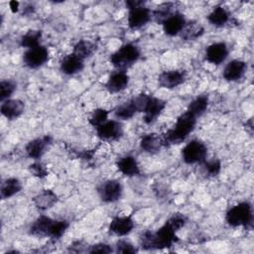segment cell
<instances>
[{
  "mask_svg": "<svg viewBox=\"0 0 254 254\" xmlns=\"http://www.w3.org/2000/svg\"><path fill=\"white\" fill-rule=\"evenodd\" d=\"M177 230L167 220L156 232L145 231L140 235L139 242L144 249L170 248L177 241Z\"/></svg>",
  "mask_w": 254,
  "mask_h": 254,
  "instance_id": "obj_1",
  "label": "cell"
},
{
  "mask_svg": "<svg viewBox=\"0 0 254 254\" xmlns=\"http://www.w3.org/2000/svg\"><path fill=\"white\" fill-rule=\"evenodd\" d=\"M196 124V117L190 113L189 111L181 114L175 126L168 130V132L164 136V142L169 144H180L191 133Z\"/></svg>",
  "mask_w": 254,
  "mask_h": 254,
  "instance_id": "obj_2",
  "label": "cell"
},
{
  "mask_svg": "<svg viewBox=\"0 0 254 254\" xmlns=\"http://www.w3.org/2000/svg\"><path fill=\"white\" fill-rule=\"evenodd\" d=\"M140 58V51L133 44H125L121 46L110 57L111 64L118 69L125 70L134 64Z\"/></svg>",
  "mask_w": 254,
  "mask_h": 254,
  "instance_id": "obj_3",
  "label": "cell"
},
{
  "mask_svg": "<svg viewBox=\"0 0 254 254\" xmlns=\"http://www.w3.org/2000/svg\"><path fill=\"white\" fill-rule=\"evenodd\" d=\"M225 219H226V222L233 227L250 226L252 224V219H253L251 204L247 201H243L232 206L227 210Z\"/></svg>",
  "mask_w": 254,
  "mask_h": 254,
  "instance_id": "obj_4",
  "label": "cell"
},
{
  "mask_svg": "<svg viewBox=\"0 0 254 254\" xmlns=\"http://www.w3.org/2000/svg\"><path fill=\"white\" fill-rule=\"evenodd\" d=\"M206 155H207L206 146L198 140L190 141L182 150V157L184 162L190 165L203 163L205 161Z\"/></svg>",
  "mask_w": 254,
  "mask_h": 254,
  "instance_id": "obj_5",
  "label": "cell"
},
{
  "mask_svg": "<svg viewBox=\"0 0 254 254\" xmlns=\"http://www.w3.org/2000/svg\"><path fill=\"white\" fill-rule=\"evenodd\" d=\"M49 60V51L44 46L28 49L23 55V62L30 68H38Z\"/></svg>",
  "mask_w": 254,
  "mask_h": 254,
  "instance_id": "obj_6",
  "label": "cell"
},
{
  "mask_svg": "<svg viewBox=\"0 0 254 254\" xmlns=\"http://www.w3.org/2000/svg\"><path fill=\"white\" fill-rule=\"evenodd\" d=\"M122 185L116 180H108L98 188V194L102 201L110 203L117 201L122 195Z\"/></svg>",
  "mask_w": 254,
  "mask_h": 254,
  "instance_id": "obj_7",
  "label": "cell"
},
{
  "mask_svg": "<svg viewBox=\"0 0 254 254\" xmlns=\"http://www.w3.org/2000/svg\"><path fill=\"white\" fill-rule=\"evenodd\" d=\"M96 134L97 137L103 141H114L122 136L123 126L117 120H107L96 127Z\"/></svg>",
  "mask_w": 254,
  "mask_h": 254,
  "instance_id": "obj_8",
  "label": "cell"
},
{
  "mask_svg": "<svg viewBox=\"0 0 254 254\" xmlns=\"http://www.w3.org/2000/svg\"><path fill=\"white\" fill-rule=\"evenodd\" d=\"M151 11L145 6L129 9L128 26L132 30H138L145 26L151 20Z\"/></svg>",
  "mask_w": 254,
  "mask_h": 254,
  "instance_id": "obj_9",
  "label": "cell"
},
{
  "mask_svg": "<svg viewBox=\"0 0 254 254\" xmlns=\"http://www.w3.org/2000/svg\"><path fill=\"white\" fill-rule=\"evenodd\" d=\"M51 143H52V137L49 135H46L43 137L33 139L30 142H28V144L25 147V150L28 157L34 160H38L45 154L47 148L51 145Z\"/></svg>",
  "mask_w": 254,
  "mask_h": 254,
  "instance_id": "obj_10",
  "label": "cell"
},
{
  "mask_svg": "<svg viewBox=\"0 0 254 254\" xmlns=\"http://www.w3.org/2000/svg\"><path fill=\"white\" fill-rule=\"evenodd\" d=\"M228 56V47L223 42H217L209 45L205 50V60L213 64H222Z\"/></svg>",
  "mask_w": 254,
  "mask_h": 254,
  "instance_id": "obj_11",
  "label": "cell"
},
{
  "mask_svg": "<svg viewBox=\"0 0 254 254\" xmlns=\"http://www.w3.org/2000/svg\"><path fill=\"white\" fill-rule=\"evenodd\" d=\"M165 107H166V101H164L161 98H157L150 95L146 103V106L143 110L145 123L146 124L153 123L158 118V116H160V114L165 109Z\"/></svg>",
  "mask_w": 254,
  "mask_h": 254,
  "instance_id": "obj_12",
  "label": "cell"
},
{
  "mask_svg": "<svg viewBox=\"0 0 254 254\" xmlns=\"http://www.w3.org/2000/svg\"><path fill=\"white\" fill-rule=\"evenodd\" d=\"M185 79H186V72L180 69L163 71L158 77L160 86L168 89H172L181 85L185 81Z\"/></svg>",
  "mask_w": 254,
  "mask_h": 254,
  "instance_id": "obj_13",
  "label": "cell"
},
{
  "mask_svg": "<svg viewBox=\"0 0 254 254\" xmlns=\"http://www.w3.org/2000/svg\"><path fill=\"white\" fill-rule=\"evenodd\" d=\"M129 83V76L125 70L118 69L110 74L105 87L110 93H117L124 90Z\"/></svg>",
  "mask_w": 254,
  "mask_h": 254,
  "instance_id": "obj_14",
  "label": "cell"
},
{
  "mask_svg": "<svg viewBox=\"0 0 254 254\" xmlns=\"http://www.w3.org/2000/svg\"><path fill=\"white\" fill-rule=\"evenodd\" d=\"M135 226L130 216H116L109 223V231L117 236H125L129 234Z\"/></svg>",
  "mask_w": 254,
  "mask_h": 254,
  "instance_id": "obj_15",
  "label": "cell"
},
{
  "mask_svg": "<svg viewBox=\"0 0 254 254\" xmlns=\"http://www.w3.org/2000/svg\"><path fill=\"white\" fill-rule=\"evenodd\" d=\"M186 24H187V21H186L184 15H182L181 13H178V12H176L173 15H171L170 17H168L162 23L163 30H164L165 34L168 36H171V37L182 33Z\"/></svg>",
  "mask_w": 254,
  "mask_h": 254,
  "instance_id": "obj_16",
  "label": "cell"
},
{
  "mask_svg": "<svg viewBox=\"0 0 254 254\" xmlns=\"http://www.w3.org/2000/svg\"><path fill=\"white\" fill-rule=\"evenodd\" d=\"M1 113L9 120L17 119L25 110V103L20 99H7L1 104Z\"/></svg>",
  "mask_w": 254,
  "mask_h": 254,
  "instance_id": "obj_17",
  "label": "cell"
},
{
  "mask_svg": "<svg viewBox=\"0 0 254 254\" xmlns=\"http://www.w3.org/2000/svg\"><path fill=\"white\" fill-rule=\"evenodd\" d=\"M247 69V64L240 60L229 62L223 69V77L228 81H236L240 79Z\"/></svg>",
  "mask_w": 254,
  "mask_h": 254,
  "instance_id": "obj_18",
  "label": "cell"
},
{
  "mask_svg": "<svg viewBox=\"0 0 254 254\" xmlns=\"http://www.w3.org/2000/svg\"><path fill=\"white\" fill-rule=\"evenodd\" d=\"M83 66L84 60L80 59L73 53L65 56L61 62V70L67 75H72L81 71Z\"/></svg>",
  "mask_w": 254,
  "mask_h": 254,
  "instance_id": "obj_19",
  "label": "cell"
},
{
  "mask_svg": "<svg viewBox=\"0 0 254 254\" xmlns=\"http://www.w3.org/2000/svg\"><path fill=\"white\" fill-rule=\"evenodd\" d=\"M58 201V195L52 190H44L34 196L33 202L40 210H47Z\"/></svg>",
  "mask_w": 254,
  "mask_h": 254,
  "instance_id": "obj_20",
  "label": "cell"
},
{
  "mask_svg": "<svg viewBox=\"0 0 254 254\" xmlns=\"http://www.w3.org/2000/svg\"><path fill=\"white\" fill-rule=\"evenodd\" d=\"M55 219L48 217L46 215L39 216L31 225L30 233L36 236H48L50 237L52 225Z\"/></svg>",
  "mask_w": 254,
  "mask_h": 254,
  "instance_id": "obj_21",
  "label": "cell"
},
{
  "mask_svg": "<svg viewBox=\"0 0 254 254\" xmlns=\"http://www.w3.org/2000/svg\"><path fill=\"white\" fill-rule=\"evenodd\" d=\"M117 169L124 176L134 177L140 174V168L136 159L132 156H125L117 161Z\"/></svg>",
  "mask_w": 254,
  "mask_h": 254,
  "instance_id": "obj_22",
  "label": "cell"
},
{
  "mask_svg": "<svg viewBox=\"0 0 254 254\" xmlns=\"http://www.w3.org/2000/svg\"><path fill=\"white\" fill-rule=\"evenodd\" d=\"M163 143H164V140L158 134L149 133V134L144 135L141 138L140 147L145 152L154 154V153H157L161 149Z\"/></svg>",
  "mask_w": 254,
  "mask_h": 254,
  "instance_id": "obj_23",
  "label": "cell"
},
{
  "mask_svg": "<svg viewBox=\"0 0 254 254\" xmlns=\"http://www.w3.org/2000/svg\"><path fill=\"white\" fill-rule=\"evenodd\" d=\"M138 112L137 106L134 102V99L131 98L130 100L120 104L114 110V115L117 119L120 120H128L132 118Z\"/></svg>",
  "mask_w": 254,
  "mask_h": 254,
  "instance_id": "obj_24",
  "label": "cell"
},
{
  "mask_svg": "<svg viewBox=\"0 0 254 254\" xmlns=\"http://www.w3.org/2000/svg\"><path fill=\"white\" fill-rule=\"evenodd\" d=\"M229 12L222 6H216L207 16L208 22L216 27L224 26L229 21Z\"/></svg>",
  "mask_w": 254,
  "mask_h": 254,
  "instance_id": "obj_25",
  "label": "cell"
},
{
  "mask_svg": "<svg viewBox=\"0 0 254 254\" xmlns=\"http://www.w3.org/2000/svg\"><path fill=\"white\" fill-rule=\"evenodd\" d=\"M22 190V184L17 178L6 179L1 185V196L2 198H9Z\"/></svg>",
  "mask_w": 254,
  "mask_h": 254,
  "instance_id": "obj_26",
  "label": "cell"
},
{
  "mask_svg": "<svg viewBox=\"0 0 254 254\" xmlns=\"http://www.w3.org/2000/svg\"><path fill=\"white\" fill-rule=\"evenodd\" d=\"M96 51V46L90 41L80 40L73 47V54L82 60L91 57Z\"/></svg>",
  "mask_w": 254,
  "mask_h": 254,
  "instance_id": "obj_27",
  "label": "cell"
},
{
  "mask_svg": "<svg viewBox=\"0 0 254 254\" xmlns=\"http://www.w3.org/2000/svg\"><path fill=\"white\" fill-rule=\"evenodd\" d=\"M208 106V97L206 95H199L196 96L188 106L187 111L194 115L196 118L201 116Z\"/></svg>",
  "mask_w": 254,
  "mask_h": 254,
  "instance_id": "obj_28",
  "label": "cell"
},
{
  "mask_svg": "<svg viewBox=\"0 0 254 254\" xmlns=\"http://www.w3.org/2000/svg\"><path fill=\"white\" fill-rule=\"evenodd\" d=\"M42 39V32L39 30H29L26 34H24L20 40V45L24 48L32 49L40 46V42Z\"/></svg>",
  "mask_w": 254,
  "mask_h": 254,
  "instance_id": "obj_29",
  "label": "cell"
},
{
  "mask_svg": "<svg viewBox=\"0 0 254 254\" xmlns=\"http://www.w3.org/2000/svg\"><path fill=\"white\" fill-rule=\"evenodd\" d=\"M203 33V28L196 22L187 23L184 30L182 31V36L186 40H195Z\"/></svg>",
  "mask_w": 254,
  "mask_h": 254,
  "instance_id": "obj_30",
  "label": "cell"
},
{
  "mask_svg": "<svg viewBox=\"0 0 254 254\" xmlns=\"http://www.w3.org/2000/svg\"><path fill=\"white\" fill-rule=\"evenodd\" d=\"M173 8H175V5L171 2H168V3H163L162 5H160L156 11L154 12V17H155V20L158 22V23H163L168 17H170L171 15H173L174 12L173 11Z\"/></svg>",
  "mask_w": 254,
  "mask_h": 254,
  "instance_id": "obj_31",
  "label": "cell"
},
{
  "mask_svg": "<svg viewBox=\"0 0 254 254\" xmlns=\"http://www.w3.org/2000/svg\"><path fill=\"white\" fill-rule=\"evenodd\" d=\"M108 120V111L103 108H97L93 110L89 117V123L93 127H98Z\"/></svg>",
  "mask_w": 254,
  "mask_h": 254,
  "instance_id": "obj_32",
  "label": "cell"
},
{
  "mask_svg": "<svg viewBox=\"0 0 254 254\" xmlns=\"http://www.w3.org/2000/svg\"><path fill=\"white\" fill-rule=\"evenodd\" d=\"M68 228V222L66 220H54L51 233H50V238L53 239H59L61 238L64 233L66 231Z\"/></svg>",
  "mask_w": 254,
  "mask_h": 254,
  "instance_id": "obj_33",
  "label": "cell"
},
{
  "mask_svg": "<svg viewBox=\"0 0 254 254\" xmlns=\"http://www.w3.org/2000/svg\"><path fill=\"white\" fill-rule=\"evenodd\" d=\"M16 89V83L12 80H2L0 82V100L3 102L13 94Z\"/></svg>",
  "mask_w": 254,
  "mask_h": 254,
  "instance_id": "obj_34",
  "label": "cell"
},
{
  "mask_svg": "<svg viewBox=\"0 0 254 254\" xmlns=\"http://www.w3.org/2000/svg\"><path fill=\"white\" fill-rule=\"evenodd\" d=\"M29 171L33 176L40 178V179H43L48 176V169L46 168L45 165H43L40 162H35V163L31 164L29 166Z\"/></svg>",
  "mask_w": 254,
  "mask_h": 254,
  "instance_id": "obj_35",
  "label": "cell"
},
{
  "mask_svg": "<svg viewBox=\"0 0 254 254\" xmlns=\"http://www.w3.org/2000/svg\"><path fill=\"white\" fill-rule=\"evenodd\" d=\"M204 169H205V172L209 175V176H217L220 172V169H221V164H220V161L217 160V159H213V160H210V161H204Z\"/></svg>",
  "mask_w": 254,
  "mask_h": 254,
  "instance_id": "obj_36",
  "label": "cell"
},
{
  "mask_svg": "<svg viewBox=\"0 0 254 254\" xmlns=\"http://www.w3.org/2000/svg\"><path fill=\"white\" fill-rule=\"evenodd\" d=\"M115 247H116L117 253H124V254L132 253L133 254V253L137 252V249L135 248V246L126 240H118Z\"/></svg>",
  "mask_w": 254,
  "mask_h": 254,
  "instance_id": "obj_37",
  "label": "cell"
},
{
  "mask_svg": "<svg viewBox=\"0 0 254 254\" xmlns=\"http://www.w3.org/2000/svg\"><path fill=\"white\" fill-rule=\"evenodd\" d=\"M170 224L178 231L180 228H182L186 224V217L183 214H174L171 218L168 219Z\"/></svg>",
  "mask_w": 254,
  "mask_h": 254,
  "instance_id": "obj_38",
  "label": "cell"
},
{
  "mask_svg": "<svg viewBox=\"0 0 254 254\" xmlns=\"http://www.w3.org/2000/svg\"><path fill=\"white\" fill-rule=\"evenodd\" d=\"M90 253H110L112 252V248L110 245L105 243H97L95 245L90 246V249L88 250Z\"/></svg>",
  "mask_w": 254,
  "mask_h": 254,
  "instance_id": "obj_39",
  "label": "cell"
},
{
  "mask_svg": "<svg viewBox=\"0 0 254 254\" xmlns=\"http://www.w3.org/2000/svg\"><path fill=\"white\" fill-rule=\"evenodd\" d=\"M143 1H138V0H130V1H126V6L128 7V9H133V8H137L140 6H144Z\"/></svg>",
  "mask_w": 254,
  "mask_h": 254,
  "instance_id": "obj_40",
  "label": "cell"
},
{
  "mask_svg": "<svg viewBox=\"0 0 254 254\" xmlns=\"http://www.w3.org/2000/svg\"><path fill=\"white\" fill-rule=\"evenodd\" d=\"M9 5H10V8H11V10H12L13 12L18 11V8H19V2L11 1V2L9 3Z\"/></svg>",
  "mask_w": 254,
  "mask_h": 254,
  "instance_id": "obj_41",
  "label": "cell"
}]
</instances>
